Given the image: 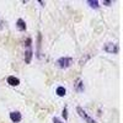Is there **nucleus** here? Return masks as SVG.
<instances>
[{
    "label": "nucleus",
    "instance_id": "4",
    "mask_svg": "<svg viewBox=\"0 0 123 123\" xmlns=\"http://www.w3.org/2000/svg\"><path fill=\"white\" fill-rule=\"evenodd\" d=\"M10 119L14 123H20L22 119V115L18 111H12V112H10Z\"/></svg>",
    "mask_w": 123,
    "mask_h": 123
},
{
    "label": "nucleus",
    "instance_id": "16",
    "mask_svg": "<svg viewBox=\"0 0 123 123\" xmlns=\"http://www.w3.org/2000/svg\"><path fill=\"white\" fill-rule=\"evenodd\" d=\"M102 4H104V5H106V6H111L112 1H106V0H105V1H102Z\"/></svg>",
    "mask_w": 123,
    "mask_h": 123
},
{
    "label": "nucleus",
    "instance_id": "5",
    "mask_svg": "<svg viewBox=\"0 0 123 123\" xmlns=\"http://www.w3.org/2000/svg\"><path fill=\"white\" fill-rule=\"evenodd\" d=\"M32 57H33V50H32V48H27V49L25 50V55H24L25 63H26V64H30L31 60H32Z\"/></svg>",
    "mask_w": 123,
    "mask_h": 123
},
{
    "label": "nucleus",
    "instance_id": "9",
    "mask_svg": "<svg viewBox=\"0 0 123 123\" xmlns=\"http://www.w3.org/2000/svg\"><path fill=\"white\" fill-rule=\"evenodd\" d=\"M55 94H57L59 97H64V96L67 95V90H65L64 86H58L57 90H55Z\"/></svg>",
    "mask_w": 123,
    "mask_h": 123
},
{
    "label": "nucleus",
    "instance_id": "2",
    "mask_svg": "<svg viewBox=\"0 0 123 123\" xmlns=\"http://www.w3.org/2000/svg\"><path fill=\"white\" fill-rule=\"evenodd\" d=\"M104 50H105V52H107V53H110V54H117L119 52V47H118L117 43L107 42L104 46Z\"/></svg>",
    "mask_w": 123,
    "mask_h": 123
},
{
    "label": "nucleus",
    "instance_id": "8",
    "mask_svg": "<svg viewBox=\"0 0 123 123\" xmlns=\"http://www.w3.org/2000/svg\"><path fill=\"white\" fill-rule=\"evenodd\" d=\"M16 27L18 31H21V32H24V31H26V22L24 21L22 18H18L16 21Z\"/></svg>",
    "mask_w": 123,
    "mask_h": 123
},
{
    "label": "nucleus",
    "instance_id": "10",
    "mask_svg": "<svg viewBox=\"0 0 123 123\" xmlns=\"http://www.w3.org/2000/svg\"><path fill=\"white\" fill-rule=\"evenodd\" d=\"M87 4L91 9H98L100 7V3L97 0H87Z\"/></svg>",
    "mask_w": 123,
    "mask_h": 123
},
{
    "label": "nucleus",
    "instance_id": "17",
    "mask_svg": "<svg viewBox=\"0 0 123 123\" xmlns=\"http://www.w3.org/2000/svg\"><path fill=\"white\" fill-rule=\"evenodd\" d=\"M38 3H39L41 5H42V6H44V1H41V0H38Z\"/></svg>",
    "mask_w": 123,
    "mask_h": 123
},
{
    "label": "nucleus",
    "instance_id": "6",
    "mask_svg": "<svg viewBox=\"0 0 123 123\" xmlns=\"http://www.w3.org/2000/svg\"><path fill=\"white\" fill-rule=\"evenodd\" d=\"M6 81H7V84H9L10 86H18V85H20V79L16 78V76H14V75L7 76Z\"/></svg>",
    "mask_w": 123,
    "mask_h": 123
},
{
    "label": "nucleus",
    "instance_id": "1",
    "mask_svg": "<svg viewBox=\"0 0 123 123\" xmlns=\"http://www.w3.org/2000/svg\"><path fill=\"white\" fill-rule=\"evenodd\" d=\"M73 62L74 60H73L71 57H62V58L57 59L55 64L60 69H68V68H70L71 65H73Z\"/></svg>",
    "mask_w": 123,
    "mask_h": 123
},
{
    "label": "nucleus",
    "instance_id": "7",
    "mask_svg": "<svg viewBox=\"0 0 123 123\" xmlns=\"http://www.w3.org/2000/svg\"><path fill=\"white\" fill-rule=\"evenodd\" d=\"M74 89L76 92H84V81L81 79H76L74 84Z\"/></svg>",
    "mask_w": 123,
    "mask_h": 123
},
{
    "label": "nucleus",
    "instance_id": "15",
    "mask_svg": "<svg viewBox=\"0 0 123 123\" xmlns=\"http://www.w3.org/2000/svg\"><path fill=\"white\" fill-rule=\"evenodd\" d=\"M4 25H5V22H4V20L0 17V30H3L4 28Z\"/></svg>",
    "mask_w": 123,
    "mask_h": 123
},
{
    "label": "nucleus",
    "instance_id": "14",
    "mask_svg": "<svg viewBox=\"0 0 123 123\" xmlns=\"http://www.w3.org/2000/svg\"><path fill=\"white\" fill-rule=\"evenodd\" d=\"M53 123H64V122L62 121V119H59L58 117H54V118H53Z\"/></svg>",
    "mask_w": 123,
    "mask_h": 123
},
{
    "label": "nucleus",
    "instance_id": "3",
    "mask_svg": "<svg viewBox=\"0 0 123 123\" xmlns=\"http://www.w3.org/2000/svg\"><path fill=\"white\" fill-rule=\"evenodd\" d=\"M76 112H78V115L81 117V118H83L86 123H97L94 118H91L89 115H87V112L83 108V107H80V106H78L76 107Z\"/></svg>",
    "mask_w": 123,
    "mask_h": 123
},
{
    "label": "nucleus",
    "instance_id": "13",
    "mask_svg": "<svg viewBox=\"0 0 123 123\" xmlns=\"http://www.w3.org/2000/svg\"><path fill=\"white\" fill-rule=\"evenodd\" d=\"M31 44H32V39H31V38H27V39H26V42H25L26 48H31Z\"/></svg>",
    "mask_w": 123,
    "mask_h": 123
},
{
    "label": "nucleus",
    "instance_id": "11",
    "mask_svg": "<svg viewBox=\"0 0 123 123\" xmlns=\"http://www.w3.org/2000/svg\"><path fill=\"white\" fill-rule=\"evenodd\" d=\"M41 41H42V36H41V33H38V39H37V58H41V54H39V49H41Z\"/></svg>",
    "mask_w": 123,
    "mask_h": 123
},
{
    "label": "nucleus",
    "instance_id": "12",
    "mask_svg": "<svg viewBox=\"0 0 123 123\" xmlns=\"http://www.w3.org/2000/svg\"><path fill=\"white\" fill-rule=\"evenodd\" d=\"M62 116H63L64 121H67V119H68V108H67V107H64V108H63V112H62Z\"/></svg>",
    "mask_w": 123,
    "mask_h": 123
}]
</instances>
